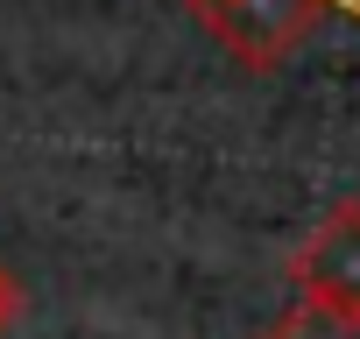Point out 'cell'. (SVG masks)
I'll return each instance as SVG.
<instances>
[{
  "label": "cell",
  "mask_w": 360,
  "mask_h": 339,
  "mask_svg": "<svg viewBox=\"0 0 360 339\" xmlns=\"http://www.w3.org/2000/svg\"><path fill=\"white\" fill-rule=\"evenodd\" d=\"M22 304H29V297H22V276H15L8 262H0V332H15V318H22Z\"/></svg>",
  "instance_id": "cell-4"
},
{
  "label": "cell",
  "mask_w": 360,
  "mask_h": 339,
  "mask_svg": "<svg viewBox=\"0 0 360 339\" xmlns=\"http://www.w3.org/2000/svg\"><path fill=\"white\" fill-rule=\"evenodd\" d=\"M255 339H360V318H339V311H318V304H290Z\"/></svg>",
  "instance_id": "cell-3"
},
{
  "label": "cell",
  "mask_w": 360,
  "mask_h": 339,
  "mask_svg": "<svg viewBox=\"0 0 360 339\" xmlns=\"http://www.w3.org/2000/svg\"><path fill=\"white\" fill-rule=\"evenodd\" d=\"M290 283H297V304L360 318V198L332 205V212L290 248Z\"/></svg>",
  "instance_id": "cell-2"
},
{
  "label": "cell",
  "mask_w": 360,
  "mask_h": 339,
  "mask_svg": "<svg viewBox=\"0 0 360 339\" xmlns=\"http://www.w3.org/2000/svg\"><path fill=\"white\" fill-rule=\"evenodd\" d=\"M191 15L240 71H276L332 15V0H191Z\"/></svg>",
  "instance_id": "cell-1"
}]
</instances>
